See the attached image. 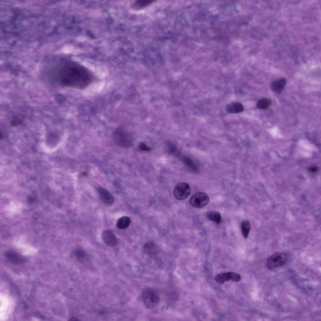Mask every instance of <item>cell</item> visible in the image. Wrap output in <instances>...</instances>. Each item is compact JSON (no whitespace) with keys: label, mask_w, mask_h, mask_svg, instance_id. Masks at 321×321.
Wrapping results in <instances>:
<instances>
[{"label":"cell","mask_w":321,"mask_h":321,"mask_svg":"<svg viewBox=\"0 0 321 321\" xmlns=\"http://www.w3.org/2000/svg\"><path fill=\"white\" fill-rule=\"evenodd\" d=\"M57 68L55 79L64 86L82 90L89 86L94 81L92 73L78 65L66 64Z\"/></svg>","instance_id":"cell-1"},{"label":"cell","mask_w":321,"mask_h":321,"mask_svg":"<svg viewBox=\"0 0 321 321\" xmlns=\"http://www.w3.org/2000/svg\"><path fill=\"white\" fill-rule=\"evenodd\" d=\"M141 297L145 306L148 309L155 308L158 306L160 302L157 293L150 287H146L143 290Z\"/></svg>","instance_id":"cell-2"},{"label":"cell","mask_w":321,"mask_h":321,"mask_svg":"<svg viewBox=\"0 0 321 321\" xmlns=\"http://www.w3.org/2000/svg\"><path fill=\"white\" fill-rule=\"evenodd\" d=\"M288 259V255L286 253L281 252L275 253L267 259L266 266L269 269H273L284 265Z\"/></svg>","instance_id":"cell-3"},{"label":"cell","mask_w":321,"mask_h":321,"mask_svg":"<svg viewBox=\"0 0 321 321\" xmlns=\"http://www.w3.org/2000/svg\"><path fill=\"white\" fill-rule=\"evenodd\" d=\"M112 138L114 143L120 147H127L131 143L129 137L127 133L121 128H118L114 131Z\"/></svg>","instance_id":"cell-4"},{"label":"cell","mask_w":321,"mask_h":321,"mask_svg":"<svg viewBox=\"0 0 321 321\" xmlns=\"http://www.w3.org/2000/svg\"><path fill=\"white\" fill-rule=\"evenodd\" d=\"M209 201V198L206 193L200 192L194 194L190 198V204L195 208H200L206 205Z\"/></svg>","instance_id":"cell-5"},{"label":"cell","mask_w":321,"mask_h":321,"mask_svg":"<svg viewBox=\"0 0 321 321\" xmlns=\"http://www.w3.org/2000/svg\"><path fill=\"white\" fill-rule=\"evenodd\" d=\"M191 188L189 185L187 183L181 182L178 184L174 190V195L176 199L183 200L187 198L190 195Z\"/></svg>","instance_id":"cell-6"},{"label":"cell","mask_w":321,"mask_h":321,"mask_svg":"<svg viewBox=\"0 0 321 321\" xmlns=\"http://www.w3.org/2000/svg\"><path fill=\"white\" fill-rule=\"evenodd\" d=\"M97 190L99 198L103 204L108 206L113 204L114 197L109 191L102 187H98Z\"/></svg>","instance_id":"cell-7"},{"label":"cell","mask_w":321,"mask_h":321,"mask_svg":"<svg viewBox=\"0 0 321 321\" xmlns=\"http://www.w3.org/2000/svg\"><path fill=\"white\" fill-rule=\"evenodd\" d=\"M102 238L103 241L107 245L114 246L117 242V239L114 234L110 230H106L102 234Z\"/></svg>","instance_id":"cell-8"},{"label":"cell","mask_w":321,"mask_h":321,"mask_svg":"<svg viewBox=\"0 0 321 321\" xmlns=\"http://www.w3.org/2000/svg\"><path fill=\"white\" fill-rule=\"evenodd\" d=\"M5 257L11 262L20 264L26 261V259L18 253L11 251H7L4 254Z\"/></svg>","instance_id":"cell-9"},{"label":"cell","mask_w":321,"mask_h":321,"mask_svg":"<svg viewBox=\"0 0 321 321\" xmlns=\"http://www.w3.org/2000/svg\"><path fill=\"white\" fill-rule=\"evenodd\" d=\"M225 110L228 113H235L243 111L244 108L241 103L235 102L231 103L227 105L225 107Z\"/></svg>","instance_id":"cell-10"},{"label":"cell","mask_w":321,"mask_h":321,"mask_svg":"<svg viewBox=\"0 0 321 321\" xmlns=\"http://www.w3.org/2000/svg\"><path fill=\"white\" fill-rule=\"evenodd\" d=\"M286 84V80L283 78H281L273 82L271 85V89L274 92L280 93Z\"/></svg>","instance_id":"cell-11"},{"label":"cell","mask_w":321,"mask_h":321,"mask_svg":"<svg viewBox=\"0 0 321 321\" xmlns=\"http://www.w3.org/2000/svg\"><path fill=\"white\" fill-rule=\"evenodd\" d=\"M144 252L150 257H154L157 254V249L156 245L151 242L145 244L143 246Z\"/></svg>","instance_id":"cell-12"},{"label":"cell","mask_w":321,"mask_h":321,"mask_svg":"<svg viewBox=\"0 0 321 321\" xmlns=\"http://www.w3.org/2000/svg\"><path fill=\"white\" fill-rule=\"evenodd\" d=\"M206 216L209 220L218 224H220L222 221L220 213L216 211H210L206 213Z\"/></svg>","instance_id":"cell-13"},{"label":"cell","mask_w":321,"mask_h":321,"mask_svg":"<svg viewBox=\"0 0 321 321\" xmlns=\"http://www.w3.org/2000/svg\"><path fill=\"white\" fill-rule=\"evenodd\" d=\"M131 219L128 216H124L119 218L116 223L117 227L120 229H126L129 226Z\"/></svg>","instance_id":"cell-14"},{"label":"cell","mask_w":321,"mask_h":321,"mask_svg":"<svg viewBox=\"0 0 321 321\" xmlns=\"http://www.w3.org/2000/svg\"><path fill=\"white\" fill-rule=\"evenodd\" d=\"M250 224L247 220H244L241 224V229L242 234L244 238H247L250 229Z\"/></svg>","instance_id":"cell-15"},{"label":"cell","mask_w":321,"mask_h":321,"mask_svg":"<svg viewBox=\"0 0 321 321\" xmlns=\"http://www.w3.org/2000/svg\"><path fill=\"white\" fill-rule=\"evenodd\" d=\"M215 279L217 283L222 284L231 280L230 272L218 274L215 276Z\"/></svg>","instance_id":"cell-16"},{"label":"cell","mask_w":321,"mask_h":321,"mask_svg":"<svg viewBox=\"0 0 321 321\" xmlns=\"http://www.w3.org/2000/svg\"><path fill=\"white\" fill-rule=\"evenodd\" d=\"M271 103V100L267 98H263L259 100L256 103L257 107L260 109H267Z\"/></svg>","instance_id":"cell-17"},{"label":"cell","mask_w":321,"mask_h":321,"mask_svg":"<svg viewBox=\"0 0 321 321\" xmlns=\"http://www.w3.org/2000/svg\"><path fill=\"white\" fill-rule=\"evenodd\" d=\"M75 256L78 258H82L85 256L86 253L83 250L80 249H76L74 251Z\"/></svg>","instance_id":"cell-18"},{"label":"cell","mask_w":321,"mask_h":321,"mask_svg":"<svg viewBox=\"0 0 321 321\" xmlns=\"http://www.w3.org/2000/svg\"><path fill=\"white\" fill-rule=\"evenodd\" d=\"M231 280L235 282H239L241 279V276L239 274L230 272Z\"/></svg>","instance_id":"cell-19"},{"label":"cell","mask_w":321,"mask_h":321,"mask_svg":"<svg viewBox=\"0 0 321 321\" xmlns=\"http://www.w3.org/2000/svg\"><path fill=\"white\" fill-rule=\"evenodd\" d=\"M138 148L139 150L142 151H149L151 150V148L148 146L144 142L140 143L139 145Z\"/></svg>","instance_id":"cell-20"},{"label":"cell","mask_w":321,"mask_h":321,"mask_svg":"<svg viewBox=\"0 0 321 321\" xmlns=\"http://www.w3.org/2000/svg\"><path fill=\"white\" fill-rule=\"evenodd\" d=\"M151 1L142 0L140 1L139 2H137V3L139 5H141V6H145L149 4L150 3H151Z\"/></svg>","instance_id":"cell-21"},{"label":"cell","mask_w":321,"mask_h":321,"mask_svg":"<svg viewBox=\"0 0 321 321\" xmlns=\"http://www.w3.org/2000/svg\"><path fill=\"white\" fill-rule=\"evenodd\" d=\"M34 198L32 197H30L28 199L29 202L30 203H32L34 201Z\"/></svg>","instance_id":"cell-22"},{"label":"cell","mask_w":321,"mask_h":321,"mask_svg":"<svg viewBox=\"0 0 321 321\" xmlns=\"http://www.w3.org/2000/svg\"><path fill=\"white\" fill-rule=\"evenodd\" d=\"M77 320V319H76V318H70V319L69 320Z\"/></svg>","instance_id":"cell-23"}]
</instances>
